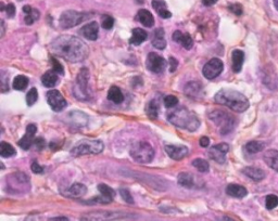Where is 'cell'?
<instances>
[{
  "label": "cell",
  "instance_id": "6",
  "mask_svg": "<svg viewBox=\"0 0 278 221\" xmlns=\"http://www.w3.org/2000/svg\"><path fill=\"white\" fill-rule=\"evenodd\" d=\"M103 149H105V145L100 140H82L72 149L71 153L74 156L99 154L102 152Z\"/></svg>",
  "mask_w": 278,
  "mask_h": 221
},
{
  "label": "cell",
  "instance_id": "42",
  "mask_svg": "<svg viewBox=\"0 0 278 221\" xmlns=\"http://www.w3.org/2000/svg\"><path fill=\"white\" fill-rule=\"evenodd\" d=\"M120 193H121L122 199L124 200V201L126 202V203H128V204H134V199H133V197L131 195V193H129L128 190H126V189H121Z\"/></svg>",
  "mask_w": 278,
  "mask_h": 221
},
{
  "label": "cell",
  "instance_id": "46",
  "mask_svg": "<svg viewBox=\"0 0 278 221\" xmlns=\"http://www.w3.org/2000/svg\"><path fill=\"white\" fill-rule=\"evenodd\" d=\"M152 7L154 10H161L163 8H166V3L164 0H152Z\"/></svg>",
  "mask_w": 278,
  "mask_h": 221
},
{
  "label": "cell",
  "instance_id": "30",
  "mask_svg": "<svg viewBox=\"0 0 278 221\" xmlns=\"http://www.w3.org/2000/svg\"><path fill=\"white\" fill-rule=\"evenodd\" d=\"M58 79H59V77H58V73L53 69V71H48L43 75L42 83L45 87L54 88L58 83Z\"/></svg>",
  "mask_w": 278,
  "mask_h": 221
},
{
  "label": "cell",
  "instance_id": "28",
  "mask_svg": "<svg viewBox=\"0 0 278 221\" xmlns=\"http://www.w3.org/2000/svg\"><path fill=\"white\" fill-rule=\"evenodd\" d=\"M132 33V38L129 39V43H132V45L139 46L148 38L147 31L141 28H134Z\"/></svg>",
  "mask_w": 278,
  "mask_h": 221
},
{
  "label": "cell",
  "instance_id": "2",
  "mask_svg": "<svg viewBox=\"0 0 278 221\" xmlns=\"http://www.w3.org/2000/svg\"><path fill=\"white\" fill-rule=\"evenodd\" d=\"M167 119L176 127L190 132L196 131L200 126V119L196 115V113L189 111L186 107H176V109L169 111L167 112Z\"/></svg>",
  "mask_w": 278,
  "mask_h": 221
},
{
  "label": "cell",
  "instance_id": "33",
  "mask_svg": "<svg viewBox=\"0 0 278 221\" xmlns=\"http://www.w3.org/2000/svg\"><path fill=\"white\" fill-rule=\"evenodd\" d=\"M265 148V143L261 142V141H250L247 144H245V151L249 154H255L261 152Z\"/></svg>",
  "mask_w": 278,
  "mask_h": 221
},
{
  "label": "cell",
  "instance_id": "1",
  "mask_svg": "<svg viewBox=\"0 0 278 221\" xmlns=\"http://www.w3.org/2000/svg\"><path fill=\"white\" fill-rule=\"evenodd\" d=\"M50 49L55 55L71 63L82 62L88 56L86 43L74 36H59L51 42Z\"/></svg>",
  "mask_w": 278,
  "mask_h": 221
},
{
  "label": "cell",
  "instance_id": "49",
  "mask_svg": "<svg viewBox=\"0 0 278 221\" xmlns=\"http://www.w3.org/2000/svg\"><path fill=\"white\" fill-rule=\"evenodd\" d=\"M169 62H170V72H172V73L175 72L177 66H178V61L176 59H174L173 56H171Z\"/></svg>",
  "mask_w": 278,
  "mask_h": 221
},
{
  "label": "cell",
  "instance_id": "55",
  "mask_svg": "<svg viewBox=\"0 0 278 221\" xmlns=\"http://www.w3.org/2000/svg\"><path fill=\"white\" fill-rule=\"evenodd\" d=\"M273 2H274L275 8H276V9H277V11H278V0H273Z\"/></svg>",
  "mask_w": 278,
  "mask_h": 221
},
{
  "label": "cell",
  "instance_id": "18",
  "mask_svg": "<svg viewBox=\"0 0 278 221\" xmlns=\"http://www.w3.org/2000/svg\"><path fill=\"white\" fill-rule=\"evenodd\" d=\"M68 118L70 119V123L76 126V127H84L88 124L87 114L81 111H73L69 113Z\"/></svg>",
  "mask_w": 278,
  "mask_h": 221
},
{
  "label": "cell",
  "instance_id": "23",
  "mask_svg": "<svg viewBox=\"0 0 278 221\" xmlns=\"http://www.w3.org/2000/svg\"><path fill=\"white\" fill-rule=\"evenodd\" d=\"M226 193H227L231 198L242 199L244 197H247L248 191H247V189L242 186L231 183V185H228L227 188H226Z\"/></svg>",
  "mask_w": 278,
  "mask_h": 221
},
{
  "label": "cell",
  "instance_id": "32",
  "mask_svg": "<svg viewBox=\"0 0 278 221\" xmlns=\"http://www.w3.org/2000/svg\"><path fill=\"white\" fill-rule=\"evenodd\" d=\"M108 99H109L110 101H112L113 103L120 104V103L123 102V101H124V96H123V93H122V91H121V89H120L119 87L112 86V87L109 89V92H108Z\"/></svg>",
  "mask_w": 278,
  "mask_h": 221
},
{
  "label": "cell",
  "instance_id": "20",
  "mask_svg": "<svg viewBox=\"0 0 278 221\" xmlns=\"http://www.w3.org/2000/svg\"><path fill=\"white\" fill-rule=\"evenodd\" d=\"M172 39H173L174 41L178 42L179 45H182V46H183L185 49H187V50H190V49L192 48V46H193V40H192V38H191L190 34H188V33L183 34L182 31L176 30L175 33L173 34Z\"/></svg>",
  "mask_w": 278,
  "mask_h": 221
},
{
  "label": "cell",
  "instance_id": "7",
  "mask_svg": "<svg viewBox=\"0 0 278 221\" xmlns=\"http://www.w3.org/2000/svg\"><path fill=\"white\" fill-rule=\"evenodd\" d=\"M88 79L89 72L87 68H82L80 74L77 75L75 85L73 87V93L76 99L86 101L89 99V90H88Z\"/></svg>",
  "mask_w": 278,
  "mask_h": 221
},
{
  "label": "cell",
  "instance_id": "12",
  "mask_svg": "<svg viewBox=\"0 0 278 221\" xmlns=\"http://www.w3.org/2000/svg\"><path fill=\"white\" fill-rule=\"evenodd\" d=\"M229 151V145L227 143H219L212 147L209 150L210 159L218 164H224L226 162V154Z\"/></svg>",
  "mask_w": 278,
  "mask_h": 221
},
{
  "label": "cell",
  "instance_id": "16",
  "mask_svg": "<svg viewBox=\"0 0 278 221\" xmlns=\"http://www.w3.org/2000/svg\"><path fill=\"white\" fill-rule=\"evenodd\" d=\"M165 152L169 154L171 159L175 161L183 160L184 157L188 154V149L186 147H178V145H173V144H166L165 145Z\"/></svg>",
  "mask_w": 278,
  "mask_h": 221
},
{
  "label": "cell",
  "instance_id": "25",
  "mask_svg": "<svg viewBox=\"0 0 278 221\" xmlns=\"http://www.w3.org/2000/svg\"><path fill=\"white\" fill-rule=\"evenodd\" d=\"M136 18L144 25L146 27H152L154 25V17L151 14V12H149L146 9H141L138 11L137 16Z\"/></svg>",
  "mask_w": 278,
  "mask_h": 221
},
{
  "label": "cell",
  "instance_id": "39",
  "mask_svg": "<svg viewBox=\"0 0 278 221\" xmlns=\"http://www.w3.org/2000/svg\"><path fill=\"white\" fill-rule=\"evenodd\" d=\"M38 99V91L36 88H32V89L27 94V103L29 106H32L36 103Z\"/></svg>",
  "mask_w": 278,
  "mask_h": 221
},
{
  "label": "cell",
  "instance_id": "17",
  "mask_svg": "<svg viewBox=\"0 0 278 221\" xmlns=\"http://www.w3.org/2000/svg\"><path fill=\"white\" fill-rule=\"evenodd\" d=\"M184 92L190 99H201L203 97L202 85L197 83V81H190V83L187 84Z\"/></svg>",
  "mask_w": 278,
  "mask_h": 221
},
{
  "label": "cell",
  "instance_id": "45",
  "mask_svg": "<svg viewBox=\"0 0 278 221\" xmlns=\"http://www.w3.org/2000/svg\"><path fill=\"white\" fill-rule=\"evenodd\" d=\"M228 9L232 12V13H235L236 15H241L242 14V7L239 3H232L230 4Z\"/></svg>",
  "mask_w": 278,
  "mask_h": 221
},
{
  "label": "cell",
  "instance_id": "4",
  "mask_svg": "<svg viewBox=\"0 0 278 221\" xmlns=\"http://www.w3.org/2000/svg\"><path fill=\"white\" fill-rule=\"evenodd\" d=\"M129 154L135 162L140 164H149L154 157V150L150 143L146 141H137L131 147Z\"/></svg>",
  "mask_w": 278,
  "mask_h": 221
},
{
  "label": "cell",
  "instance_id": "35",
  "mask_svg": "<svg viewBox=\"0 0 278 221\" xmlns=\"http://www.w3.org/2000/svg\"><path fill=\"white\" fill-rule=\"evenodd\" d=\"M17 154L15 148L11 144L3 141L0 144V155L2 157H12Z\"/></svg>",
  "mask_w": 278,
  "mask_h": 221
},
{
  "label": "cell",
  "instance_id": "31",
  "mask_svg": "<svg viewBox=\"0 0 278 221\" xmlns=\"http://www.w3.org/2000/svg\"><path fill=\"white\" fill-rule=\"evenodd\" d=\"M23 12L27 14V16H25V18H24V21L28 25L33 24L35 21H37L38 18H40V15H41L40 11L36 9H33L31 5H24Z\"/></svg>",
  "mask_w": 278,
  "mask_h": 221
},
{
  "label": "cell",
  "instance_id": "41",
  "mask_svg": "<svg viewBox=\"0 0 278 221\" xmlns=\"http://www.w3.org/2000/svg\"><path fill=\"white\" fill-rule=\"evenodd\" d=\"M164 104L166 107L172 109L178 104V99L175 96H167L164 98Z\"/></svg>",
  "mask_w": 278,
  "mask_h": 221
},
{
  "label": "cell",
  "instance_id": "53",
  "mask_svg": "<svg viewBox=\"0 0 278 221\" xmlns=\"http://www.w3.org/2000/svg\"><path fill=\"white\" fill-rule=\"evenodd\" d=\"M5 29H6V26H5V21H2V37L5 35Z\"/></svg>",
  "mask_w": 278,
  "mask_h": 221
},
{
  "label": "cell",
  "instance_id": "9",
  "mask_svg": "<svg viewBox=\"0 0 278 221\" xmlns=\"http://www.w3.org/2000/svg\"><path fill=\"white\" fill-rule=\"evenodd\" d=\"M223 69H224L223 62L217 58H214V59H211L203 66L202 74L206 79H214L221 75Z\"/></svg>",
  "mask_w": 278,
  "mask_h": 221
},
{
  "label": "cell",
  "instance_id": "11",
  "mask_svg": "<svg viewBox=\"0 0 278 221\" xmlns=\"http://www.w3.org/2000/svg\"><path fill=\"white\" fill-rule=\"evenodd\" d=\"M166 64H167V62L165 61V59H163L162 56H160L159 54L154 53V52H150L149 54H148L147 68L149 69L150 72H152L154 74L162 73L166 67Z\"/></svg>",
  "mask_w": 278,
  "mask_h": 221
},
{
  "label": "cell",
  "instance_id": "47",
  "mask_svg": "<svg viewBox=\"0 0 278 221\" xmlns=\"http://www.w3.org/2000/svg\"><path fill=\"white\" fill-rule=\"evenodd\" d=\"M32 172L34 174H42L44 172V168L37 162H34L32 164Z\"/></svg>",
  "mask_w": 278,
  "mask_h": 221
},
{
  "label": "cell",
  "instance_id": "37",
  "mask_svg": "<svg viewBox=\"0 0 278 221\" xmlns=\"http://www.w3.org/2000/svg\"><path fill=\"white\" fill-rule=\"evenodd\" d=\"M192 166L196 167L200 173H208L210 166L209 163L202 159H197L192 162Z\"/></svg>",
  "mask_w": 278,
  "mask_h": 221
},
{
  "label": "cell",
  "instance_id": "29",
  "mask_svg": "<svg viewBox=\"0 0 278 221\" xmlns=\"http://www.w3.org/2000/svg\"><path fill=\"white\" fill-rule=\"evenodd\" d=\"M68 193L71 198H82L87 193V188L83 183H74L68 189Z\"/></svg>",
  "mask_w": 278,
  "mask_h": 221
},
{
  "label": "cell",
  "instance_id": "36",
  "mask_svg": "<svg viewBox=\"0 0 278 221\" xmlns=\"http://www.w3.org/2000/svg\"><path fill=\"white\" fill-rule=\"evenodd\" d=\"M160 105L157 100H152L147 105V114L151 118H158Z\"/></svg>",
  "mask_w": 278,
  "mask_h": 221
},
{
  "label": "cell",
  "instance_id": "3",
  "mask_svg": "<svg viewBox=\"0 0 278 221\" xmlns=\"http://www.w3.org/2000/svg\"><path fill=\"white\" fill-rule=\"evenodd\" d=\"M215 102L227 106L237 113H242L249 109V101L242 93L232 89H222L215 94Z\"/></svg>",
  "mask_w": 278,
  "mask_h": 221
},
{
  "label": "cell",
  "instance_id": "24",
  "mask_svg": "<svg viewBox=\"0 0 278 221\" xmlns=\"http://www.w3.org/2000/svg\"><path fill=\"white\" fill-rule=\"evenodd\" d=\"M232 60V71L235 73H239L241 71L243 61H244V53L241 50H234L231 54Z\"/></svg>",
  "mask_w": 278,
  "mask_h": 221
},
{
  "label": "cell",
  "instance_id": "5",
  "mask_svg": "<svg viewBox=\"0 0 278 221\" xmlns=\"http://www.w3.org/2000/svg\"><path fill=\"white\" fill-rule=\"evenodd\" d=\"M209 118L217 126L219 134L223 136L228 135L235 128V119L224 111H213L209 114Z\"/></svg>",
  "mask_w": 278,
  "mask_h": 221
},
{
  "label": "cell",
  "instance_id": "48",
  "mask_svg": "<svg viewBox=\"0 0 278 221\" xmlns=\"http://www.w3.org/2000/svg\"><path fill=\"white\" fill-rule=\"evenodd\" d=\"M158 14L162 17V18H170L172 16V13L171 12L167 10V8H163V9H161L158 11Z\"/></svg>",
  "mask_w": 278,
  "mask_h": 221
},
{
  "label": "cell",
  "instance_id": "44",
  "mask_svg": "<svg viewBox=\"0 0 278 221\" xmlns=\"http://www.w3.org/2000/svg\"><path fill=\"white\" fill-rule=\"evenodd\" d=\"M51 63H53V66H54V71L57 72L58 74H61L63 75L64 74V69H63V66L60 64L59 61L56 60L55 58H51Z\"/></svg>",
  "mask_w": 278,
  "mask_h": 221
},
{
  "label": "cell",
  "instance_id": "8",
  "mask_svg": "<svg viewBox=\"0 0 278 221\" xmlns=\"http://www.w3.org/2000/svg\"><path fill=\"white\" fill-rule=\"evenodd\" d=\"M88 16H90V14L85 13V12H77L75 10L64 11L60 16V26L63 29L72 28L85 21Z\"/></svg>",
  "mask_w": 278,
  "mask_h": 221
},
{
  "label": "cell",
  "instance_id": "34",
  "mask_svg": "<svg viewBox=\"0 0 278 221\" xmlns=\"http://www.w3.org/2000/svg\"><path fill=\"white\" fill-rule=\"evenodd\" d=\"M28 86H29V78L23 76V75H19V76H17L14 80V84H12L14 89L19 91L27 89Z\"/></svg>",
  "mask_w": 278,
  "mask_h": 221
},
{
  "label": "cell",
  "instance_id": "13",
  "mask_svg": "<svg viewBox=\"0 0 278 221\" xmlns=\"http://www.w3.org/2000/svg\"><path fill=\"white\" fill-rule=\"evenodd\" d=\"M131 216L126 214L121 213H98V214H89L87 216L83 217L82 220H120L126 219Z\"/></svg>",
  "mask_w": 278,
  "mask_h": 221
},
{
  "label": "cell",
  "instance_id": "38",
  "mask_svg": "<svg viewBox=\"0 0 278 221\" xmlns=\"http://www.w3.org/2000/svg\"><path fill=\"white\" fill-rule=\"evenodd\" d=\"M265 205H266V208L268 211L274 210L275 207L278 206V197L274 194H269L266 197V200H265Z\"/></svg>",
  "mask_w": 278,
  "mask_h": 221
},
{
  "label": "cell",
  "instance_id": "14",
  "mask_svg": "<svg viewBox=\"0 0 278 221\" xmlns=\"http://www.w3.org/2000/svg\"><path fill=\"white\" fill-rule=\"evenodd\" d=\"M98 191L100 193V197L95 198L93 201L95 203H100V204H110L115 198V191L112 188H110L107 185H99L98 186Z\"/></svg>",
  "mask_w": 278,
  "mask_h": 221
},
{
  "label": "cell",
  "instance_id": "21",
  "mask_svg": "<svg viewBox=\"0 0 278 221\" xmlns=\"http://www.w3.org/2000/svg\"><path fill=\"white\" fill-rule=\"evenodd\" d=\"M242 173L248 177V178L252 179L253 181H262L265 177H266V174L263 169L257 168V167H253V166H249V167H244L242 169Z\"/></svg>",
  "mask_w": 278,
  "mask_h": 221
},
{
  "label": "cell",
  "instance_id": "52",
  "mask_svg": "<svg viewBox=\"0 0 278 221\" xmlns=\"http://www.w3.org/2000/svg\"><path fill=\"white\" fill-rule=\"evenodd\" d=\"M202 2L206 7H211V5L215 4L217 2V0H202Z\"/></svg>",
  "mask_w": 278,
  "mask_h": 221
},
{
  "label": "cell",
  "instance_id": "19",
  "mask_svg": "<svg viewBox=\"0 0 278 221\" xmlns=\"http://www.w3.org/2000/svg\"><path fill=\"white\" fill-rule=\"evenodd\" d=\"M82 35L85 37L86 39L88 40H96L98 38V34H99V26H98V23L97 22H90L89 24L85 25L81 30Z\"/></svg>",
  "mask_w": 278,
  "mask_h": 221
},
{
  "label": "cell",
  "instance_id": "10",
  "mask_svg": "<svg viewBox=\"0 0 278 221\" xmlns=\"http://www.w3.org/2000/svg\"><path fill=\"white\" fill-rule=\"evenodd\" d=\"M47 102L50 105L51 109L55 112H61L67 106V101L63 98L60 91L56 89H51L47 92Z\"/></svg>",
  "mask_w": 278,
  "mask_h": 221
},
{
  "label": "cell",
  "instance_id": "22",
  "mask_svg": "<svg viewBox=\"0 0 278 221\" xmlns=\"http://www.w3.org/2000/svg\"><path fill=\"white\" fill-rule=\"evenodd\" d=\"M165 31L162 27L157 28L154 30L152 37V46L159 50H163L166 48V40H165Z\"/></svg>",
  "mask_w": 278,
  "mask_h": 221
},
{
  "label": "cell",
  "instance_id": "27",
  "mask_svg": "<svg viewBox=\"0 0 278 221\" xmlns=\"http://www.w3.org/2000/svg\"><path fill=\"white\" fill-rule=\"evenodd\" d=\"M177 181H178L179 186H182L187 189L195 188V185H196L195 177H193V175L188 174V173H180L177 177Z\"/></svg>",
  "mask_w": 278,
  "mask_h": 221
},
{
  "label": "cell",
  "instance_id": "40",
  "mask_svg": "<svg viewBox=\"0 0 278 221\" xmlns=\"http://www.w3.org/2000/svg\"><path fill=\"white\" fill-rule=\"evenodd\" d=\"M114 25V18L110 15L102 16V27L105 29H111Z\"/></svg>",
  "mask_w": 278,
  "mask_h": 221
},
{
  "label": "cell",
  "instance_id": "50",
  "mask_svg": "<svg viewBox=\"0 0 278 221\" xmlns=\"http://www.w3.org/2000/svg\"><path fill=\"white\" fill-rule=\"evenodd\" d=\"M199 143H200V145H201L202 148H208L209 144H210V139L208 137H202L201 139H200Z\"/></svg>",
  "mask_w": 278,
  "mask_h": 221
},
{
  "label": "cell",
  "instance_id": "54",
  "mask_svg": "<svg viewBox=\"0 0 278 221\" xmlns=\"http://www.w3.org/2000/svg\"><path fill=\"white\" fill-rule=\"evenodd\" d=\"M50 220H54V221H56V220H64V221H67L68 218H66V217H59V218H53V219H50Z\"/></svg>",
  "mask_w": 278,
  "mask_h": 221
},
{
  "label": "cell",
  "instance_id": "15",
  "mask_svg": "<svg viewBox=\"0 0 278 221\" xmlns=\"http://www.w3.org/2000/svg\"><path fill=\"white\" fill-rule=\"evenodd\" d=\"M36 131H37L36 125L30 124L28 126V127H27V132H25V135L21 138V140L19 141V145H20V147L23 150L28 151V150L31 149L32 145L34 144V142H35L34 138H35V135H36Z\"/></svg>",
  "mask_w": 278,
  "mask_h": 221
},
{
  "label": "cell",
  "instance_id": "43",
  "mask_svg": "<svg viewBox=\"0 0 278 221\" xmlns=\"http://www.w3.org/2000/svg\"><path fill=\"white\" fill-rule=\"evenodd\" d=\"M2 10L3 11H6V13H7V15L9 17H14L16 15V7H15V4H12V3H9L6 5V7H2Z\"/></svg>",
  "mask_w": 278,
  "mask_h": 221
},
{
  "label": "cell",
  "instance_id": "26",
  "mask_svg": "<svg viewBox=\"0 0 278 221\" xmlns=\"http://www.w3.org/2000/svg\"><path fill=\"white\" fill-rule=\"evenodd\" d=\"M264 162L267 164L268 167L278 172V151L277 150L266 151L264 154Z\"/></svg>",
  "mask_w": 278,
  "mask_h": 221
},
{
  "label": "cell",
  "instance_id": "51",
  "mask_svg": "<svg viewBox=\"0 0 278 221\" xmlns=\"http://www.w3.org/2000/svg\"><path fill=\"white\" fill-rule=\"evenodd\" d=\"M34 143H35L36 147L38 148V150H43L45 148V145H46V144H45V140H44V139H42V138L36 139Z\"/></svg>",
  "mask_w": 278,
  "mask_h": 221
}]
</instances>
